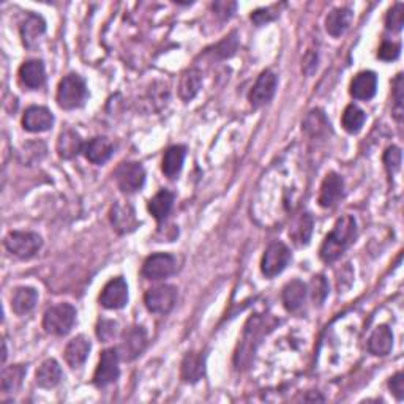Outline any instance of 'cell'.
<instances>
[{
    "instance_id": "cell-41",
    "label": "cell",
    "mask_w": 404,
    "mask_h": 404,
    "mask_svg": "<svg viewBox=\"0 0 404 404\" xmlns=\"http://www.w3.org/2000/svg\"><path fill=\"white\" fill-rule=\"evenodd\" d=\"M235 50H237V38H235V35H231V37H226L218 46H216V54H218L220 57L226 59L231 57Z\"/></svg>"
},
{
    "instance_id": "cell-2",
    "label": "cell",
    "mask_w": 404,
    "mask_h": 404,
    "mask_svg": "<svg viewBox=\"0 0 404 404\" xmlns=\"http://www.w3.org/2000/svg\"><path fill=\"white\" fill-rule=\"evenodd\" d=\"M86 81L80 75L65 76L57 89V103L62 110H76L87 100Z\"/></svg>"
},
{
    "instance_id": "cell-37",
    "label": "cell",
    "mask_w": 404,
    "mask_h": 404,
    "mask_svg": "<svg viewBox=\"0 0 404 404\" xmlns=\"http://www.w3.org/2000/svg\"><path fill=\"white\" fill-rule=\"evenodd\" d=\"M117 335V322L110 321V319H101L96 325V336L101 341H110Z\"/></svg>"
},
{
    "instance_id": "cell-43",
    "label": "cell",
    "mask_w": 404,
    "mask_h": 404,
    "mask_svg": "<svg viewBox=\"0 0 404 404\" xmlns=\"http://www.w3.org/2000/svg\"><path fill=\"white\" fill-rule=\"evenodd\" d=\"M235 10V3L234 2H215L214 3V11L218 16H221L223 20H227L231 17Z\"/></svg>"
},
{
    "instance_id": "cell-4",
    "label": "cell",
    "mask_w": 404,
    "mask_h": 404,
    "mask_svg": "<svg viewBox=\"0 0 404 404\" xmlns=\"http://www.w3.org/2000/svg\"><path fill=\"white\" fill-rule=\"evenodd\" d=\"M41 244L43 242L38 234L27 231H13L5 237V248L20 259H29L37 255Z\"/></svg>"
},
{
    "instance_id": "cell-31",
    "label": "cell",
    "mask_w": 404,
    "mask_h": 404,
    "mask_svg": "<svg viewBox=\"0 0 404 404\" xmlns=\"http://www.w3.org/2000/svg\"><path fill=\"white\" fill-rule=\"evenodd\" d=\"M365 112L360 110L359 106L355 105H349L345 112H343V117H341V124H343V128H345L347 133H359L361 130V126L365 124Z\"/></svg>"
},
{
    "instance_id": "cell-16",
    "label": "cell",
    "mask_w": 404,
    "mask_h": 404,
    "mask_svg": "<svg viewBox=\"0 0 404 404\" xmlns=\"http://www.w3.org/2000/svg\"><path fill=\"white\" fill-rule=\"evenodd\" d=\"M86 158L93 163V165H103L107 160L111 158V155L114 152L112 142L107 140V137H93L87 144H84L82 149Z\"/></svg>"
},
{
    "instance_id": "cell-6",
    "label": "cell",
    "mask_w": 404,
    "mask_h": 404,
    "mask_svg": "<svg viewBox=\"0 0 404 404\" xmlns=\"http://www.w3.org/2000/svg\"><path fill=\"white\" fill-rule=\"evenodd\" d=\"M289 261H291V251H289L285 244L281 242L270 244L267 246V250H265L261 261V270L264 276L274 278V276L280 275L283 270L286 269Z\"/></svg>"
},
{
    "instance_id": "cell-24",
    "label": "cell",
    "mask_w": 404,
    "mask_h": 404,
    "mask_svg": "<svg viewBox=\"0 0 404 404\" xmlns=\"http://www.w3.org/2000/svg\"><path fill=\"white\" fill-rule=\"evenodd\" d=\"M37 300L38 294L33 287H17L11 295V310L17 316H24L35 308Z\"/></svg>"
},
{
    "instance_id": "cell-35",
    "label": "cell",
    "mask_w": 404,
    "mask_h": 404,
    "mask_svg": "<svg viewBox=\"0 0 404 404\" xmlns=\"http://www.w3.org/2000/svg\"><path fill=\"white\" fill-rule=\"evenodd\" d=\"M385 26H387L389 30L391 32H400L404 26V5L403 3H396L394 8H390L387 13V17H385Z\"/></svg>"
},
{
    "instance_id": "cell-29",
    "label": "cell",
    "mask_w": 404,
    "mask_h": 404,
    "mask_svg": "<svg viewBox=\"0 0 404 404\" xmlns=\"http://www.w3.org/2000/svg\"><path fill=\"white\" fill-rule=\"evenodd\" d=\"M206 371V360L204 355L191 352L182 361V379L185 382H197Z\"/></svg>"
},
{
    "instance_id": "cell-13",
    "label": "cell",
    "mask_w": 404,
    "mask_h": 404,
    "mask_svg": "<svg viewBox=\"0 0 404 404\" xmlns=\"http://www.w3.org/2000/svg\"><path fill=\"white\" fill-rule=\"evenodd\" d=\"M343 191H345V182L341 176L336 172L327 174L321 185V191H319V206L324 209L336 206V202L343 197Z\"/></svg>"
},
{
    "instance_id": "cell-45",
    "label": "cell",
    "mask_w": 404,
    "mask_h": 404,
    "mask_svg": "<svg viewBox=\"0 0 404 404\" xmlns=\"http://www.w3.org/2000/svg\"><path fill=\"white\" fill-rule=\"evenodd\" d=\"M311 65V71L316 68L317 66V54H315V52H310L308 56L305 57V63H304V70H305V73L306 71H308V66Z\"/></svg>"
},
{
    "instance_id": "cell-8",
    "label": "cell",
    "mask_w": 404,
    "mask_h": 404,
    "mask_svg": "<svg viewBox=\"0 0 404 404\" xmlns=\"http://www.w3.org/2000/svg\"><path fill=\"white\" fill-rule=\"evenodd\" d=\"M177 270V261L167 253H156L149 256L142 265V275L147 280H163L171 276Z\"/></svg>"
},
{
    "instance_id": "cell-1",
    "label": "cell",
    "mask_w": 404,
    "mask_h": 404,
    "mask_svg": "<svg viewBox=\"0 0 404 404\" xmlns=\"http://www.w3.org/2000/svg\"><path fill=\"white\" fill-rule=\"evenodd\" d=\"M355 235H357V225H355L354 216H341L322 242L319 256L324 262H335L354 244Z\"/></svg>"
},
{
    "instance_id": "cell-28",
    "label": "cell",
    "mask_w": 404,
    "mask_h": 404,
    "mask_svg": "<svg viewBox=\"0 0 404 404\" xmlns=\"http://www.w3.org/2000/svg\"><path fill=\"white\" fill-rule=\"evenodd\" d=\"M186 150L184 146H172L166 150L165 156H163V165L161 170L170 179H174L179 176V172L182 171L184 161H185Z\"/></svg>"
},
{
    "instance_id": "cell-39",
    "label": "cell",
    "mask_w": 404,
    "mask_h": 404,
    "mask_svg": "<svg viewBox=\"0 0 404 404\" xmlns=\"http://www.w3.org/2000/svg\"><path fill=\"white\" fill-rule=\"evenodd\" d=\"M311 287H313V300L316 301L317 305H321L329 294V285L325 281L324 276H315L311 280Z\"/></svg>"
},
{
    "instance_id": "cell-15",
    "label": "cell",
    "mask_w": 404,
    "mask_h": 404,
    "mask_svg": "<svg viewBox=\"0 0 404 404\" xmlns=\"http://www.w3.org/2000/svg\"><path fill=\"white\" fill-rule=\"evenodd\" d=\"M111 223L114 229L120 234H126L135 231L137 227V220L135 209L130 204L117 202L111 210Z\"/></svg>"
},
{
    "instance_id": "cell-42",
    "label": "cell",
    "mask_w": 404,
    "mask_h": 404,
    "mask_svg": "<svg viewBox=\"0 0 404 404\" xmlns=\"http://www.w3.org/2000/svg\"><path fill=\"white\" fill-rule=\"evenodd\" d=\"M389 387L398 400L404 398V375L403 373H396V375L389 381Z\"/></svg>"
},
{
    "instance_id": "cell-30",
    "label": "cell",
    "mask_w": 404,
    "mask_h": 404,
    "mask_svg": "<svg viewBox=\"0 0 404 404\" xmlns=\"http://www.w3.org/2000/svg\"><path fill=\"white\" fill-rule=\"evenodd\" d=\"M174 204V195L167 190H160L149 201V212L152 214L156 221H163L170 215Z\"/></svg>"
},
{
    "instance_id": "cell-5",
    "label": "cell",
    "mask_w": 404,
    "mask_h": 404,
    "mask_svg": "<svg viewBox=\"0 0 404 404\" xmlns=\"http://www.w3.org/2000/svg\"><path fill=\"white\" fill-rule=\"evenodd\" d=\"M144 304H146L150 313L166 315V313H170L177 304V289L171 285H163L149 289L146 295H144Z\"/></svg>"
},
{
    "instance_id": "cell-27",
    "label": "cell",
    "mask_w": 404,
    "mask_h": 404,
    "mask_svg": "<svg viewBox=\"0 0 404 404\" xmlns=\"http://www.w3.org/2000/svg\"><path fill=\"white\" fill-rule=\"evenodd\" d=\"M202 84V76L201 71H197L196 68L186 70L185 73H182L179 81V96L184 101H191L197 95L199 89H201Z\"/></svg>"
},
{
    "instance_id": "cell-22",
    "label": "cell",
    "mask_w": 404,
    "mask_h": 404,
    "mask_svg": "<svg viewBox=\"0 0 404 404\" xmlns=\"http://www.w3.org/2000/svg\"><path fill=\"white\" fill-rule=\"evenodd\" d=\"M391 347H394V335H391L387 325L377 327L368 340V351L373 355H377V357H384V355L390 354Z\"/></svg>"
},
{
    "instance_id": "cell-19",
    "label": "cell",
    "mask_w": 404,
    "mask_h": 404,
    "mask_svg": "<svg viewBox=\"0 0 404 404\" xmlns=\"http://www.w3.org/2000/svg\"><path fill=\"white\" fill-rule=\"evenodd\" d=\"M354 20L352 10H349L346 7L335 8L331 10L329 16L325 17V30L331 37H341L343 33L346 32L351 26V22Z\"/></svg>"
},
{
    "instance_id": "cell-32",
    "label": "cell",
    "mask_w": 404,
    "mask_h": 404,
    "mask_svg": "<svg viewBox=\"0 0 404 404\" xmlns=\"http://www.w3.org/2000/svg\"><path fill=\"white\" fill-rule=\"evenodd\" d=\"M26 376V368L22 365L10 366L2 373V390L3 394H13L20 385L22 384V379Z\"/></svg>"
},
{
    "instance_id": "cell-21",
    "label": "cell",
    "mask_w": 404,
    "mask_h": 404,
    "mask_svg": "<svg viewBox=\"0 0 404 404\" xmlns=\"http://www.w3.org/2000/svg\"><path fill=\"white\" fill-rule=\"evenodd\" d=\"M38 387L41 389H54L62 381V370L60 365L54 359H47L38 366L37 375H35Z\"/></svg>"
},
{
    "instance_id": "cell-9",
    "label": "cell",
    "mask_w": 404,
    "mask_h": 404,
    "mask_svg": "<svg viewBox=\"0 0 404 404\" xmlns=\"http://www.w3.org/2000/svg\"><path fill=\"white\" fill-rule=\"evenodd\" d=\"M116 180L124 193H136L146 182V171L140 163H124L117 167Z\"/></svg>"
},
{
    "instance_id": "cell-10",
    "label": "cell",
    "mask_w": 404,
    "mask_h": 404,
    "mask_svg": "<svg viewBox=\"0 0 404 404\" xmlns=\"http://www.w3.org/2000/svg\"><path fill=\"white\" fill-rule=\"evenodd\" d=\"M100 304L107 310H120L128 304V286L122 276L112 278L100 294Z\"/></svg>"
},
{
    "instance_id": "cell-36",
    "label": "cell",
    "mask_w": 404,
    "mask_h": 404,
    "mask_svg": "<svg viewBox=\"0 0 404 404\" xmlns=\"http://www.w3.org/2000/svg\"><path fill=\"white\" fill-rule=\"evenodd\" d=\"M401 150L395 147V146H391L389 147L387 150H385V154H384V165L385 167H387V171L389 174H394L401 167Z\"/></svg>"
},
{
    "instance_id": "cell-17",
    "label": "cell",
    "mask_w": 404,
    "mask_h": 404,
    "mask_svg": "<svg viewBox=\"0 0 404 404\" xmlns=\"http://www.w3.org/2000/svg\"><path fill=\"white\" fill-rule=\"evenodd\" d=\"M46 73L41 60H27L20 68V81L27 89H40L45 84Z\"/></svg>"
},
{
    "instance_id": "cell-23",
    "label": "cell",
    "mask_w": 404,
    "mask_h": 404,
    "mask_svg": "<svg viewBox=\"0 0 404 404\" xmlns=\"http://www.w3.org/2000/svg\"><path fill=\"white\" fill-rule=\"evenodd\" d=\"M90 352V341L86 336H76L71 340L65 347V360L71 368H80L84 361L87 360V355Z\"/></svg>"
},
{
    "instance_id": "cell-38",
    "label": "cell",
    "mask_w": 404,
    "mask_h": 404,
    "mask_svg": "<svg viewBox=\"0 0 404 404\" xmlns=\"http://www.w3.org/2000/svg\"><path fill=\"white\" fill-rule=\"evenodd\" d=\"M403 75H396L395 81H394V100H395V117L398 122H401V117H403Z\"/></svg>"
},
{
    "instance_id": "cell-7",
    "label": "cell",
    "mask_w": 404,
    "mask_h": 404,
    "mask_svg": "<svg viewBox=\"0 0 404 404\" xmlns=\"http://www.w3.org/2000/svg\"><path fill=\"white\" fill-rule=\"evenodd\" d=\"M119 360L120 354L119 349H106V351L101 352L100 364L96 366L95 375H93V384L96 387H106L112 382L117 381V377L120 375V368H119Z\"/></svg>"
},
{
    "instance_id": "cell-26",
    "label": "cell",
    "mask_w": 404,
    "mask_h": 404,
    "mask_svg": "<svg viewBox=\"0 0 404 404\" xmlns=\"http://www.w3.org/2000/svg\"><path fill=\"white\" fill-rule=\"evenodd\" d=\"M306 297V285L300 280H292L283 289V304L287 311H297Z\"/></svg>"
},
{
    "instance_id": "cell-46",
    "label": "cell",
    "mask_w": 404,
    "mask_h": 404,
    "mask_svg": "<svg viewBox=\"0 0 404 404\" xmlns=\"http://www.w3.org/2000/svg\"><path fill=\"white\" fill-rule=\"evenodd\" d=\"M7 360V345L3 343V357H2V361Z\"/></svg>"
},
{
    "instance_id": "cell-34",
    "label": "cell",
    "mask_w": 404,
    "mask_h": 404,
    "mask_svg": "<svg viewBox=\"0 0 404 404\" xmlns=\"http://www.w3.org/2000/svg\"><path fill=\"white\" fill-rule=\"evenodd\" d=\"M313 232V218L310 214H304L300 216L299 225L295 227V231L292 232V237L295 239V242L299 245H306L310 242Z\"/></svg>"
},
{
    "instance_id": "cell-18",
    "label": "cell",
    "mask_w": 404,
    "mask_h": 404,
    "mask_svg": "<svg viewBox=\"0 0 404 404\" xmlns=\"http://www.w3.org/2000/svg\"><path fill=\"white\" fill-rule=\"evenodd\" d=\"M377 77L373 71H361L351 82V95L355 100H371L376 95Z\"/></svg>"
},
{
    "instance_id": "cell-3",
    "label": "cell",
    "mask_w": 404,
    "mask_h": 404,
    "mask_svg": "<svg viewBox=\"0 0 404 404\" xmlns=\"http://www.w3.org/2000/svg\"><path fill=\"white\" fill-rule=\"evenodd\" d=\"M76 322V308L70 304H59L45 313L43 329L50 335L65 336Z\"/></svg>"
},
{
    "instance_id": "cell-11",
    "label": "cell",
    "mask_w": 404,
    "mask_h": 404,
    "mask_svg": "<svg viewBox=\"0 0 404 404\" xmlns=\"http://www.w3.org/2000/svg\"><path fill=\"white\" fill-rule=\"evenodd\" d=\"M276 84H278V77H276L274 71H270V70L262 71L250 92V96H248L250 103L255 107L267 105L269 101L274 98Z\"/></svg>"
},
{
    "instance_id": "cell-44",
    "label": "cell",
    "mask_w": 404,
    "mask_h": 404,
    "mask_svg": "<svg viewBox=\"0 0 404 404\" xmlns=\"http://www.w3.org/2000/svg\"><path fill=\"white\" fill-rule=\"evenodd\" d=\"M275 20V15L270 13V10H256L255 13L251 15V21L256 24V26H264V24H267L270 21Z\"/></svg>"
},
{
    "instance_id": "cell-40",
    "label": "cell",
    "mask_w": 404,
    "mask_h": 404,
    "mask_svg": "<svg viewBox=\"0 0 404 404\" xmlns=\"http://www.w3.org/2000/svg\"><path fill=\"white\" fill-rule=\"evenodd\" d=\"M400 51H401V46L398 43H391V41H384L379 47V52H377V57L384 60V62H391V60H396L400 57Z\"/></svg>"
},
{
    "instance_id": "cell-14",
    "label": "cell",
    "mask_w": 404,
    "mask_h": 404,
    "mask_svg": "<svg viewBox=\"0 0 404 404\" xmlns=\"http://www.w3.org/2000/svg\"><path fill=\"white\" fill-rule=\"evenodd\" d=\"M54 124L52 112L45 106H30L24 112L22 126L30 133L47 131Z\"/></svg>"
},
{
    "instance_id": "cell-25",
    "label": "cell",
    "mask_w": 404,
    "mask_h": 404,
    "mask_svg": "<svg viewBox=\"0 0 404 404\" xmlns=\"http://www.w3.org/2000/svg\"><path fill=\"white\" fill-rule=\"evenodd\" d=\"M45 32H46V22L43 21V17L38 15H29L27 20L24 21L21 26L22 43L27 47H33Z\"/></svg>"
},
{
    "instance_id": "cell-20",
    "label": "cell",
    "mask_w": 404,
    "mask_h": 404,
    "mask_svg": "<svg viewBox=\"0 0 404 404\" xmlns=\"http://www.w3.org/2000/svg\"><path fill=\"white\" fill-rule=\"evenodd\" d=\"M84 149L81 136L75 130H65L60 133L57 141V154L63 160H73Z\"/></svg>"
},
{
    "instance_id": "cell-33",
    "label": "cell",
    "mask_w": 404,
    "mask_h": 404,
    "mask_svg": "<svg viewBox=\"0 0 404 404\" xmlns=\"http://www.w3.org/2000/svg\"><path fill=\"white\" fill-rule=\"evenodd\" d=\"M329 126L330 124L327 122L324 112L321 111H311L304 124V128L308 133H311V135H322L324 131H327Z\"/></svg>"
},
{
    "instance_id": "cell-12",
    "label": "cell",
    "mask_w": 404,
    "mask_h": 404,
    "mask_svg": "<svg viewBox=\"0 0 404 404\" xmlns=\"http://www.w3.org/2000/svg\"><path fill=\"white\" fill-rule=\"evenodd\" d=\"M147 346V334L142 327H131L125 331L124 341L119 347V354L124 360H135Z\"/></svg>"
}]
</instances>
